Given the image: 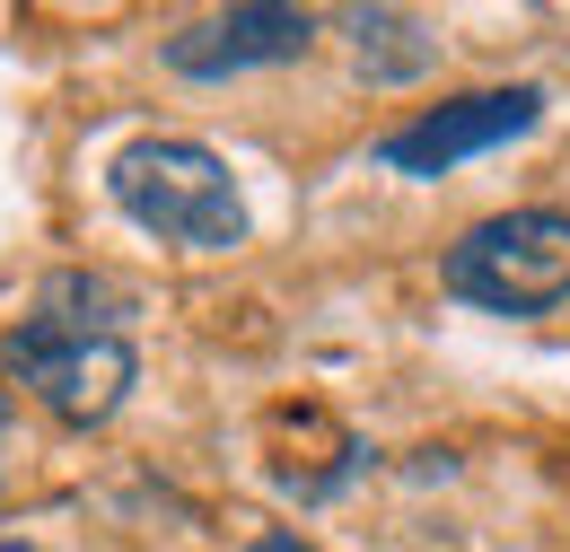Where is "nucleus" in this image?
<instances>
[{
    "mask_svg": "<svg viewBox=\"0 0 570 552\" xmlns=\"http://www.w3.org/2000/svg\"><path fill=\"white\" fill-rule=\"evenodd\" d=\"M132 289L115 273H45L36 307L0 334V368L62 421V430H97L124 413L141 351H132Z\"/></svg>",
    "mask_w": 570,
    "mask_h": 552,
    "instance_id": "nucleus-1",
    "label": "nucleus"
},
{
    "mask_svg": "<svg viewBox=\"0 0 570 552\" xmlns=\"http://www.w3.org/2000/svg\"><path fill=\"white\" fill-rule=\"evenodd\" d=\"M106 194H115V210L141 237L176 246V255H228V246H246V194H237L228 158L203 149V140H185V132L124 140L115 167H106Z\"/></svg>",
    "mask_w": 570,
    "mask_h": 552,
    "instance_id": "nucleus-2",
    "label": "nucleus"
},
{
    "mask_svg": "<svg viewBox=\"0 0 570 552\" xmlns=\"http://www.w3.org/2000/svg\"><path fill=\"white\" fill-rule=\"evenodd\" d=\"M439 280L448 298L483 307V316H509V325H535L570 307V210H492L474 219L448 255H439Z\"/></svg>",
    "mask_w": 570,
    "mask_h": 552,
    "instance_id": "nucleus-3",
    "label": "nucleus"
},
{
    "mask_svg": "<svg viewBox=\"0 0 570 552\" xmlns=\"http://www.w3.org/2000/svg\"><path fill=\"white\" fill-rule=\"evenodd\" d=\"M544 124V88L535 79H509V88H465V97H439L413 124L377 132V167L386 176H448L483 149H509Z\"/></svg>",
    "mask_w": 570,
    "mask_h": 552,
    "instance_id": "nucleus-4",
    "label": "nucleus"
},
{
    "mask_svg": "<svg viewBox=\"0 0 570 552\" xmlns=\"http://www.w3.org/2000/svg\"><path fill=\"white\" fill-rule=\"evenodd\" d=\"M316 45V9H282V0H237V9H212V18H194V27H176L167 45H158V62L176 70V79H246V70H282L298 62Z\"/></svg>",
    "mask_w": 570,
    "mask_h": 552,
    "instance_id": "nucleus-5",
    "label": "nucleus"
},
{
    "mask_svg": "<svg viewBox=\"0 0 570 552\" xmlns=\"http://www.w3.org/2000/svg\"><path fill=\"white\" fill-rule=\"evenodd\" d=\"M343 36H352V70L368 88H413L439 70V27L413 9H343Z\"/></svg>",
    "mask_w": 570,
    "mask_h": 552,
    "instance_id": "nucleus-6",
    "label": "nucleus"
},
{
    "mask_svg": "<svg viewBox=\"0 0 570 552\" xmlns=\"http://www.w3.org/2000/svg\"><path fill=\"white\" fill-rule=\"evenodd\" d=\"M237 552H316L307 535H289V526H273V535H255V544H237Z\"/></svg>",
    "mask_w": 570,
    "mask_h": 552,
    "instance_id": "nucleus-7",
    "label": "nucleus"
},
{
    "mask_svg": "<svg viewBox=\"0 0 570 552\" xmlns=\"http://www.w3.org/2000/svg\"><path fill=\"white\" fill-rule=\"evenodd\" d=\"M0 552H36V544H18V535H0Z\"/></svg>",
    "mask_w": 570,
    "mask_h": 552,
    "instance_id": "nucleus-8",
    "label": "nucleus"
},
{
    "mask_svg": "<svg viewBox=\"0 0 570 552\" xmlns=\"http://www.w3.org/2000/svg\"><path fill=\"white\" fill-rule=\"evenodd\" d=\"M0 430H9V386H0Z\"/></svg>",
    "mask_w": 570,
    "mask_h": 552,
    "instance_id": "nucleus-9",
    "label": "nucleus"
}]
</instances>
